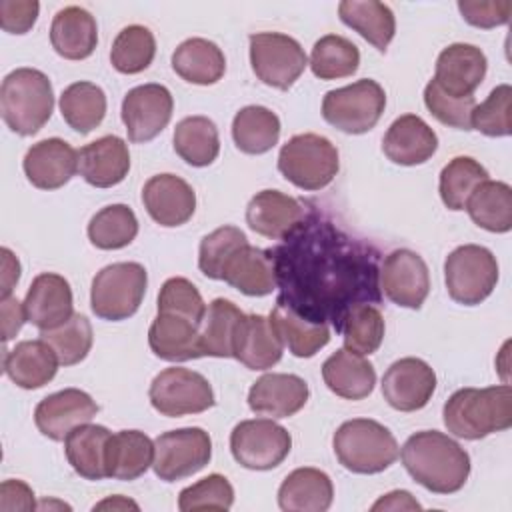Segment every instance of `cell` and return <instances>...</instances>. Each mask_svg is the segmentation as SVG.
<instances>
[{
	"label": "cell",
	"instance_id": "obj_16",
	"mask_svg": "<svg viewBox=\"0 0 512 512\" xmlns=\"http://www.w3.org/2000/svg\"><path fill=\"white\" fill-rule=\"evenodd\" d=\"M436 390V374L422 358H400L382 376L384 400L400 412L424 408Z\"/></svg>",
	"mask_w": 512,
	"mask_h": 512
},
{
	"label": "cell",
	"instance_id": "obj_8",
	"mask_svg": "<svg viewBox=\"0 0 512 512\" xmlns=\"http://www.w3.org/2000/svg\"><path fill=\"white\" fill-rule=\"evenodd\" d=\"M384 108L386 92L372 78H362L348 86L330 90L322 100L324 120L346 134H364L372 130Z\"/></svg>",
	"mask_w": 512,
	"mask_h": 512
},
{
	"label": "cell",
	"instance_id": "obj_10",
	"mask_svg": "<svg viewBox=\"0 0 512 512\" xmlns=\"http://www.w3.org/2000/svg\"><path fill=\"white\" fill-rule=\"evenodd\" d=\"M250 64L262 84L288 90L306 70L308 56L288 34L258 32L250 36Z\"/></svg>",
	"mask_w": 512,
	"mask_h": 512
},
{
	"label": "cell",
	"instance_id": "obj_38",
	"mask_svg": "<svg viewBox=\"0 0 512 512\" xmlns=\"http://www.w3.org/2000/svg\"><path fill=\"white\" fill-rule=\"evenodd\" d=\"M232 138L244 154H266L278 144L280 118L266 106H244L232 120Z\"/></svg>",
	"mask_w": 512,
	"mask_h": 512
},
{
	"label": "cell",
	"instance_id": "obj_48",
	"mask_svg": "<svg viewBox=\"0 0 512 512\" xmlns=\"http://www.w3.org/2000/svg\"><path fill=\"white\" fill-rule=\"evenodd\" d=\"M40 340H44L56 352L62 366H74L82 362L92 348V324L84 314L74 312L62 326L40 330Z\"/></svg>",
	"mask_w": 512,
	"mask_h": 512
},
{
	"label": "cell",
	"instance_id": "obj_47",
	"mask_svg": "<svg viewBox=\"0 0 512 512\" xmlns=\"http://www.w3.org/2000/svg\"><path fill=\"white\" fill-rule=\"evenodd\" d=\"M156 56V38L150 28L130 24L118 32L112 42L110 62L120 74H138L146 70Z\"/></svg>",
	"mask_w": 512,
	"mask_h": 512
},
{
	"label": "cell",
	"instance_id": "obj_42",
	"mask_svg": "<svg viewBox=\"0 0 512 512\" xmlns=\"http://www.w3.org/2000/svg\"><path fill=\"white\" fill-rule=\"evenodd\" d=\"M60 112L72 130L88 134L106 116V94L94 82H74L60 94Z\"/></svg>",
	"mask_w": 512,
	"mask_h": 512
},
{
	"label": "cell",
	"instance_id": "obj_34",
	"mask_svg": "<svg viewBox=\"0 0 512 512\" xmlns=\"http://www.w3.org/2000/svg\"><path fill=\"white\" fill-rule=\"evenodd\" d=\"M112 432L100 424H84L74 428L64 440V452L74 468L86 480L108 478L106 458Z\"/></svg>",
	"mask_w": 512,
	"mask_h": 512
},
{
	"label": "cell",
	"instance_id": "obj_54",
	"mask_svg": "<svg viewBox=\"0 0 512 512\" xmlns=\"http://www.w3.org/2000/svg\"><path fill=\"white\" fill-rule=\"evenodd\" d=\"M458 10L462 18L476 28H496L508 24L512 14L510 0H460Z\"/></svg>",
	"mask_w": 512,
	"mask_h": 512
},
{
	"label": "cell",
	"instance_id": "obj_46",
	"mask_svg": "<svg viewBox=\"0 0 512 512\" xmlns=\"http://www.w3.org/2000/svg\"><path fill=\"white\" fill-rule=\"evenodd\" d=\"M384 316L366 302L354 304L342 318L340 332L344 336V348L362 356L374 354L384 340Z\"/></svg>",
	"mask_w": 512,
	"mask_h": 512
},
{
	"label": "cell",
	"instance_id": "obj_19",
	"mask_svg": "<svg viewBox=\"0 0 512 512\" xmlns=\"http://www.w3.org/2000/svg\"><path fill=\"white\" fill-rule=\"evenodd\" d=\"M486 68L488 60L478 46L456 42L438 54L436 74L432 80L446 94L468 98L474 96V90L482 84Z\"/></svg>",
	"mask_w": 512,
	"mask_h": 512
},
{
	"label": "cell",
	"instance_id": "obj_24",
	"mask_svg": "<svg viewBox=\"0 0 512 512\" xmlns=\"http://www.w3.org/2000/svg\"><path fill=\"white\" fill-rule=\"evenodd\" d=\"M438 150L436 132L416 114L396 118L384 134L382 152L386 158L400 166L424 164Z\"/></svg>",
	"mask_w": 512,
	"mask_h": 512
},
{
	"label": "cell",
	"instance_id": "obj_18",
	"mask_svg": "<svg viewBox=\"0 0 512 512\" xmlns=\"http://www.w3.org/2000/svg\"><path fill=\"white\" fill-rule=\"evenodd\" d=\"M142 202L148 216L164 228L186 224L196 210L192 186L176 174L152 176L142 188Z\"/></svg>",
	"mask_w": 512,
	"mask_h": 512
},
{
	"label": "cell",
	"instance_id": "obj_28",
	"mask_svg": "<svg viewBox=\"0 0 512 512\" xmlns=\"http://www.w3.org/2000/svg\"><path fill=\"white\" fill-rule=\"evenodd\" d=\"M148 346L158 358L168 362H186L204 356L200 326L184 316L168 312H158L150 324Z\"/></svg>",
	"mask_w": 512,
	"mask_h": 512
},
{
	"label": "cell",
	"instance_id": "obj_7",
	"mask_svg": "<svg viewBox=\"0 0 512 512\" xmlns=\"http://www.w3.org/2000/svg\"><path fill=\"white\" fill-rule=\"evenodd\" d=\"M148 286L146 268L138 262H116L104 266L92 280V312L110 322L134 316L144 300Z\"/></svg>",
	"mask_w": 512,
	"mask_h": 512
},
{
	"label": "cell",
	"instance_id": "obj_49",
	"mask_svg": "<svg viewBox=\"0 0 512 512\" xmlns=\"http://www.w3.org/2000/svg\"><path fill=\"white\" fill-rule=\"evenodd\" d=\"M248 242L246 234L236 226H220L206 234L198 250V268L212 280H222V268L226 260Z\"/></svg>",
	"mask_w": 512,
	"mask_h": 512
},
{
	"label": "cell",
	"instance_id": "obj_51",
	"mask_svg": "<svg viewBox=\"0 0 512 512\" xmlns=\"http://www.w3.org/2000/svg\"><path fill=\"white\" fill-rule=\"evenodd\" d=\"M234 504V488L222 474H208L186 486L178 496V508L190 510H230Z\"/></svg>",
	"mask_w": 512,
	"mask_h": 512
},
{
	"label": "cell",
	"instance_id": "obj_1",
	"mask_svg": "<svg viewBox=\"0 0 512 512\" xmlns=\"http://www.w3.org/2000/svg\"><path fill=\"white\" fill-rule=\"evenodd\" d=\"M270 252L280 300L312 322L330 320L340 330L354 304L380 302L376 254L330 222H304L284 246Z\"/></svg>",
	"mask_w": 512,
	"mask_h": 512
},
{
	"label": "cell",
	"instance_id": "obj_2",
	"mask_svg": "<svg viewBox=\"0 0 512 512\" xmlns=\"http://www.w3.org/2000/svg\"><path fill=\"white\" fill-rule=\"evenodd\" d=\"M400 458L414 482L434 494H454L470 476L468 452L438 430L412 434L404 442Z\"/></svg>",
	"mask_w": 512,
	"mask_h": 512
},
{
	"label": "cell",
	"instance_id": "obj_39",
	"mask_svg": "<svg viewBox=\"0 0 512 512\" xmlns=\"http://www.w3.org/2000/svg\"><path fill=\"white\" fill-rule=\"evenodd\" d=\"M472 222L488 232L504 234L512 228V188L500 180H484L468 198Z\"/></svg>",
	"mask_w": 512,
	"mask_h": 512
},
{
	"label": "cell",
	"instance_id": "obj_20",
	"mask_svg": "<svg viewBox=\"0 0 512 512\" xmlns=\"http://www.w3.org/2000/svg\"><path fill=\"white\" fill-rule=\"evenodd\" d=\"M304 206L280 190H262L246 206V224L260 236L286 240L304 224Z\"/></svg>",
	"mask_w": 512,
	"mask_h": 512
},
{
	"label": "cell",
	"instance_id": "obj_15",
	"mask_svg": "<svg viewBox=\"0 0 512 512\" xmlns=\"http://www.w3.org/2000/svg\"><path fill=\"white\" fill-rule=\"evenodd\" d=\"M174 110L172 94L162 84H142L126 92L122 100V122L128 140L144 144L154 140L170 122Z\"/></svg>",
	"mask_w": 512,
	"mask_h": 512
},
{
	"label": "cell",
	"instance_id": "obj_14",
	"mask_svg": "<svg viewBox=\"0 0 512 512\" xmlns=\"http://www.w3.org/2000/svg\"><path fill=\"white\" fill-rule=\"evenodd\" d=\"M378 284L396 306L418 310L430 292V272L420 254L398 248L384 258L378 270Z\"/></svg>",
	"mask_w": 512,
	"mask_h": 512
},
{
	"label": "cell",
	"instance_id": "obj_56",
	"mask_svg": "<svg viewBox=\"0 0 512 512\" xmlns=\"http://www.w3.org/2000/svg\"><path fill=\"white\" fill-rule=\"evenodd\" d=\"M0 508L4 512L32 510L34 508L32 488L22 480H4L0 486Z\"/></svg>",
	"mask_w": 512,
	"mask_h": 512
},
{
	"label": "cell",
	"instance_id": "obj_32",
	"mask_svg": "<svg viewBox=\"0 0 512 512\" xmlns=\"http://www.w3.org/2000/svg\"><path fill=\"white\" fill-rule=\"evenodd\" d=\"M322 378L328 390L336 396L362 400L374 390L376 370L362 354L340 348L324 360Z\"/></svg>",
	"mask_w": 512,
	"mask_h": 512
},
{
	"label": "cell",
	"instance_id": "obj_27",
	"mask_svg": "<svg viewBox=\"0 0 512 512\" xmlns=\"http://www.w3.org/2000/svg\"><path fill=\"white\" fill-rule=\"evenodd\" d=\"M284 344L270 318L244 314L234 336V358L248 370H268L282 358Z\"/></svg>",
	"mask_w": 512,
	"mask_h": 512
},
{
	"label": "cell",
	"instance_id": "obj_11",
	"mask_svg": "<svg viewBox=\"0 0 512 512\" xmlns=\"http://www.w3.org/2000/svg\"><path fill=\"white\" fill-rule=\"evenodd\" d=\"M150 404L168 418L200 414L214 406V390L210 382L194 370L172 366L154 376L148 390Z\"/></svg>",
	"mask_w": 512,
	"mask_h": 512
},
{
	"label": "cell",
	"instance_id": "obj_37",
	"mask_svg": "<svg viewBox=\"0 0 512 512\" xmlns=\"http://www.w3.org/2000/svg\"><path fill=\"white\" fill-rule=\"evenodd\" d=\"M154 462V442L140 430H120L108 442V478L136 480Z\"/></svg>",
	"mask_w": 512,
	"mask_h": 512
},
{
	"label": "cell",
	"instance_id": "obj_40",
	"mask_svg": "<svg viewBox=\"0 0 512 512\" xmlns=\"http://www.w3.org/2000/svg\"><path fill=\"white\" fill-rule=\"evenodd\" d=\"M174 152L190 166H210L220 152L216 124L206 116H186L174 128Z\"/></svg>",
	"mask_w": 512,
	"mask_h": 512
},
{
	"label": "cell",
	"instance_id": "obj_59",
	"mask_svg": "<svg viewBox=\"0 0 512 512\" xmlns=\"http://www.w3.org/2000/svg\"><path fill=\"white\" fill-rule=\"evenodd\" d=\"M0 254H2V298H8L20 278V262L8 248H2Z\"/></svg>",
	"mask_w": 512,
	"mask_h": 512
},
{
	"label": "cell",
	"instance_id": "obj_5",
	"mask_svg": "<svg viewBox=\"0 0 512 512\" xmlns=\"http://www.w3.org/2000/svg\"><path fill=\"white\" fill-rule=\"evenodd\" d=\"M338 462L354 474H378L390 468L400 448L394 434L370 418H352L338 426L332 438Z\"/></svg>",
	"mask_w": 512,
	"mask_h": 512
},
{
	"label": "cell",
	"instance_id": "obj_12",
	"mask_svg": "<svg viewBox=\"0 0 512 512\" xmlns=\"http://www.w3.org/2000/svg\"><path fill=\"white\" fill-rule=\"evenodd\" d=\"M290 448V432L268 418L242 420L230 434V452L248 470H272L280 466L290 454Z\"/></svg>",
	"mask_w": 512,
	"mask_h": 512
},
{
	"label": "cell",
	"instance_id": "obj_22",
	"mask_svg": "<svg viewBox=\"0 0 512 512\" xmlns=\"http://www.w3.org/2000/svg\"><path fill=\"white\" fill-rule=\"evenodd\" d=\"M26 318L38 330L62 326L74 314L72 288L68 280L54 272L38 274L24 298Z\"/></svg>",
	"mask_w": 512,
	"mask_h": 512
},
{
	"label": "cell",
	"instance_id": "obj_60",
	"mask_svg": "<svg viewBox=\"0 0 512 512\" xmlns=\"http://www.w3.org/2000/svg\"><path fill=\"white\" fill-rule=\"evenodd\" d=\"M106 506H112V508H116V506H124V508H128V506H134V508H138L134 502H130V500H122V498H116V500H104V502H100V504H96L94 508H106Z\"/></svg>",
	"mask_w": 512,
	"mask_h": 512
},
{
	"label": "cell",
	"instance_id": "obj_58",
	"mask_svg": "<svg viewBox=\"0 0 512 512\" xmlns=\"http://www.w3.org/2000/svg\"><path fill=\"white\" fill-rule=\"evenodd\" d=\"M420 502L406 490H392L372 504V510H420Z\"/></svg>",
	"mask_w": 512,
	"mask_h": 512
},
{
	"label": "cell",
	"instance_id": "obj_13",
	"mask_svg": "<svg viewBox=\"0 0 512 512\" xmlns=\"http://www.w3.org/2000/svg\"><path fill=\"white\" fill-rule=\"evenodd\" d=\"M212 458L210 434L198 426L168 430L154 440V474L176 482L200 472Z\"/></svg>",
	"mask_w": 512,
	"mask_h": 512
},
{
	"label": "cell",
	"instance_id": "obj_43",
	"mask_svg": "<svg viewBox=\"0 0 512 512\" xmlns=\"http://www.w3.org/2000/svg\"><path fill=\"white\" fill-rule=\"evenodd\" d=\"M360 64V50L354 42L338 34L322 36L310 54V70L320 80H338L352 76Z\"/></svg>",
	"mask_w": 512,
	"mask_h": 512
},
{
	"label": "cell",
	"instance_id": "obj_41",
	"mask_svg": "<svg viewBox=\"0 0 512 512\" xmlns=\"http://www.w3.org/2000/svg\"><path fill=\"white\" fill-rule=\"evenodd\" d=\"M244 312L226 298H216L208 304L200 322V344L204 356L234 358V336Z\"/></svg>",
	"mask_w": 512,
	"mask_h": 512
},
{
	"label": "cell",
	"instance_id": "obj_26",
	"mask_svg": "<svg viewBox=\"0 0 512 512\" xmlns=\"http://www.w3.org/2000/svg\"><path fill=\"white\" fill-rule=\"evenodd\" d=\"M80 176L96 188L120 184L130 170V152L122 138L102 136L78 152Z\"/></svg>",
	"mask_w": 512,
	"mask_h": 512
},
{
	"label": "cell",
	"instance_id": "obj_3",
	"mask_svg": "<svg viewBox=\"0 0 512 512\" xmlns=\"http://www.w3.org/2000/svg\"><path fill=\"white\" fill-rule=\"evenodd\" d=\"M444 426L464 440H480L512 426V390L508 384L460 388L442 408Z\"/></svg>",
	"mask_w": 512,
	"mask_h": 512
},
{
	"label": "cell",
	"instance_id": "obj_4",
	"mask_svg": "<svg viewBox=\"0 0 512 512\" xmlns=\"http://www.w3.org/2000/svg\"><path fill=\"white\" fill-rule=\"evenodd\" d=\"M54 92L50 78L36 68H16L0 86V112L4 124L20 134H36L52 116Z\"/></svg>",
	"mask_w": 512,
	"mask_h": 512
},
{
	"label": "cell",
	"instance_id": "obj_23",
	"mask_svg": "<svg viewBox=\"0 0 512 512\" xmlns=\"http://www.w3.org/2000/svg\"><path fill=\"white\" fill-rule=\"evenodd\" d=\"M310 390L304 378L296 374L272 372L260 376L248 390V406L256 414L288 418L304 408Z\"/></svg>",
	"mask_w": 512,
	"mask_h": 512
},
{
	"label": "cell",
	"instance_id": "obj_33",
	"mask_svg": "<svg viewBox=\"0 0 512 512\" xmlns=\"http://www.w3.org/2000/svg\"><path fill=\"white\" fill-rule=\"evenodd\" d=\"M268 318L278 332L282 344L288 346L290 354H294L296 358H310L330 342L328 324L308 320L280 298Z\"/></svg>",
	"mask_w": 512,
	"mask_h": 512
},
{
	"label": "cell",
	"instance_id": "obj_31",
	"mask_svg": "<svg viewBox=\"0 0 512 512\" xmlns=\"http://www.w3.org/2000/svg\"><path fill=\"white\" fill-rule=\"evenodd\" d=\"M50 42L58 56L66 60L88 58L98 44L94 16L80 6H66L56 12L50 26Z\"/></svg>",
	"mask_w": 512,
	"mask_h": 512
},
{
	"label": "cell",
	"instance_id": "obj_55",
	"mask_svg": "<svg viewBox=\"0 0 512 512\" xmlns=\"http://www.w3.org/2000/svg\"><path fill=\"white\" fill-rule=\"evenodd\" d=\"M40 4L36 0H2L0 26L10 34H26L38 18Z\"/></svg>",
	"mask_w": 512,
	"mask_h": 512
},
{
	"label": "cell",
	"instance_id": "obj_44",
	"mask_svg": "<svg viewBox=\"0 0 512 512\" xmlns=\"http://www.w3.org/2000/svg\"><path fill=\"white\" fill-rule=\"evenodd\" d=\"M138 234V218L126 204H110L88 222V238L100 250H120Z\"/></svg>",
	"mask_w": 512,
	"mask_h": 512
},
{
	"label": "cell",
	"instance_id": "obj_52",
	"mask_svg": "<svg viewBox=\"0 0 512 512\" xmlns=\"http://www.w3.org/2000/svg\"><path fill=\"white\" fill-rule=\"evenodd\" d=\"M158 312L178 314L200 326L206 314V304L202 300V294L190 280L182 276H174V278H168L160 288Z\"/></svg>",
	"mask_w": 512,
	"mask_h": 512
},
{
	"label": "cell",
	"instance_id": "obj_57",
	"mask_svg": "<svg viewBox=\"0 0 512 512\" xmlns=\"http://www.w3.org/2000/svg\"><path fill=\"white\" fill-rule=\"evenodd\" d=\"M0 308H2V340L6 344L20 332L22 324L28 322V318H26L24 302H20L16 296L2 298Z\"/></svg>",
	"mask_w": 512,
	"mask_h": 512
},
{
	"label": "cell",
	"instance_id": "obj_21",
	"mask_svg": "<svg viewBox=\"0 0 512 512\" xmlns=\"http://www.w3.org/2000/svg\"><path fill=\"white\" fill-rule=\"evenodd\" d=\"M22 168L32 186L56 190L78 172V152L62 138H46L28 148Z\"/></svg>",
	"mask_w": 512,
	"mask_h": 512
},
{
	"label": "cell",
	"instance_id": "obj_36",
	"mask_svg": "<svg viewBox=\"0 0 512 512\" xmlns=\"http://www.w3.org/2000/svg\"><path fill=\"white\" fill-rule=\"evenodd\" d=\"M338 16L380 52H386L394 38L396 20L388 4L376 0H344L338 4Z\"/></svg>",
	"mask_w": 512,
	"mask_h": 512
},
{
	"label": "cell",
	"instance_id": "obj_6",
	"mask_svg": "<svg viewBox=\"0 0 512 512\" xmlns=\"http://www.w3.org/2000/svg\"><path fill=\"white\" fill-rule=\"evenodd\" d=\"M278 170L294 186L316 192L326 188L338 174V150L326 136L296 134L280 148Z\"/></svg>",
	"mask_w": 512,
	"mask_h": 512
},
{
	"label": "cell",
	"instance_id": "obj_25",
	"mask_svg": "<svg viewBox=\"0 0 512 512\" xmlns=\"http://www.w3.org/2000/svg\"><path fill=\"white\" fill-rule=\"evenodd\" d=\"M222 280L246 296H268L278 288L274 256L248 242L224 264Z\"/></svg>",
	"mask_w": 512,
	"mask_h": 512
},
{
	"label": "cell",
	"instance_id": "obj_45",
	"mask_svg": "<svg viewBox=\"0 0 512 512\" xmlns=\"http://www.w3.org/2000/svg\"><path fill=\"white\" fill-rule=\"evenodd\" d=\"M488 180V170L470 156L452 158L440 172L438 192L448 210H464L472 192Z\"/></svg>",
	"mask_w": 512,
	"mask_h": 512
},
{
	"label": "cell",
	"instance_id": "obj_29",
	"mask_svg": "<svg viewBox=\"0 0 512 512\" xmlns=\"http://www.w3.org/2000/svg\"><path fill=\"white\" fill-rule=\"evenodd\" d=\"M56 352L44 340H22L12 350H4L6 376L24 390L46 386L58 370Z\"/></svg>",
	"mask_w": 512,
	"mask_h": 512
},
{
	"label": "cell",
	"instance_id": "obj_53",
	"mask_svg": "<svg viewBox=\"0 0 512 512\" xmlns=\"http://www.w3.org/2000/svg\"><path fill=\"white\" fill-rule=\"evenodd\" d=\"M424 104L438 122L458 130H472V112L476 108L474 96H450L444 90H440L434 80H430L424 88Z\"/></svg>",
	"mask_w": 512,
	"mask_h": 512
},
{
	"label": "cell",
	"instance_id": "obj_50",
	"mask_svg": "<svg viewBox=\"0 0 512 512\" xmlns=\"http://www.w3.org/2000/svg\"><path fill=\"white\" fill-rule=\"evenodd\" d=\"M512 88L508 84L496 86L482 104L472 112V128L484 136L502 138L512 132Z\"/></svg>",
	"mask_w": 512,
	"mask_h": 512
},
{
	"label": "cell",
	"instance_id": "obj_17",
	"mask_svg": "<svg viewBox=\"0 0 512 512\" xmlns=\"http://www.w3.org/2000/svg\"><path fill=\"white\" fill-rule=\"evenodd\" d=\"M96 412L98 404L88 392L78 388H64L48 394L36 404L34 422L46 438L62 442L74 428L88 424Z\"/></svg>",
	"mask_w": 512,
	"mask_h": 512
},
{
	"label": "cell",
	"instance_id": "obj_9",
	"mask_svg": "<svg viewBox=\"0 0 512 512\" xmlns=\"http://www.w3.org/2000/svg\"><path fill=\"white\" fill-rule=\"evenodd\" d=\"M444 280L450 298L464 306L484 302L498 282L496 256L478 244L454 248L444 262Z\"/></svg>",
	"mask_w": 512,
	"mask_h": 512
},
{
	"label": "cell",
	"instance_id": "obj_35",
	"mask_svg": "<svg viewBox=\"0 0 512 512\" xmlns=\"http://www.w3.org/2000/svg\"><path fill=\"white\" fill-rule=\"evenodd\" d=\"M172 70L186 82L216 84L226 72L224 52L206 38H188L172 54Z\"/></svg>",
	"mask_w": 512,
	"mask_h": 512
},
{
	"label": "cell",
	"instance_id": "obj_30",
	"mask_svg": "<svg viewBox=\"0 0 512 512\" xmlns=\"http://www.w3.org/2000/svg\"><path fill=\"white\" fill-rule=\"evenodd\" d=\"M334 486L318 468L292 470L278 488V506L284 512H324L332 506Z\"/></svg>",
	"mask_w": 512,
	"mask_h": 512
}]
</instances>
